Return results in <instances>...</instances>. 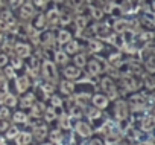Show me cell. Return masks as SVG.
I'll list each match as a JSON object with an SVG mask.
<instances>
[{
  "label": "cell",
  "mask_w": 155,
  "mask_h": 145,
  "mask_svg": "<svg viewBox=\"0 0 155 145\" xmlns=\"http://www.w3.org/2000/svg\"><path fill=\"white\" fill-rule=\"evenodd\" d=\"M68 38H70V34L65 32V31L59 32V35H58V41L59 43H65V41H68Z\"/></svg>",
  "instance_id": "1"
},
{
  "label": "cell",
  "mask_w": 155,
  "mask_h": 145,
  "mask_svg": "<svg viewBox=\"0 0 155 145\" xmlns=\"http://www.w3.org/2000/svg\"><path fill=\"white\" fill-rule=\"evenodd\" d=\"M17 49H18V54H20V55H28V54H29V47H28V46H21V44H20Z\"/></svg>",
  "instance_id": "2"
},
{
  "label": "cell",
  "mask_w": 155,
  "mask_h": 145,
  "mask_svg": "<svg viewBox=\"0 0 155 145\" xmlns=\"http://www.w3.org/2000/svg\"><path fill=\"white\" fill-rule=\"evenodd\" d=\"M78 75H79V74H76V69H71V67H68L67 69V77H78Z\"/></svg>",
  "instance_id": "3"
},
{
  "label": "cell",
  "mask_w": 155,
  "mask_h": 145,
  "mask_svg": "<svg viewBox=\"0 0 155 145\" xmlns=\"http://www.w3.org/2000/svg\"><path fill=\"white\" fill-rule=\"evenodd\" d=\"M76 64H78V66H81V64H85V57H82V55L76 57Z\"/></svg>",
  "instance_id": "4"
},
{
  "label": "cell",
  "mask_w": 155,
  "mask_h": 145,
  "mask_svg": "<svg viewBox=\"0 0 155 145\" xmlns=\"http://www.w3.org/2000/svg\"><path fill=\"white\" fill-rule=\"evenodd\" d=\"M9 3H11V6H18V5H21L23 3V0H9Z\"/></svg>",
  "instance_id": "5"
},
{
  "label": "cell",
  "mask_w": 155,
  "mask_h": 145,
  "mask_svg": "<svg viewBox=\"0 0 155 145\" xmlns=\"http://www.w3.org/2000/svg\"><path fill=\"white\" fill-rule=\"evenodd\" d=\"M85 23H87V20L85 19H78V26H79V28H82V26H85Z\"/></svg>",
  "instance_id": "6"
},
{
  "label": "cell",
  "mask_w": 155,
  "mask_h": 145,
  "mask_svg": "<svg viewBox=\"0 0 155 145\" xmlns=\"http://www.w3.org/2000/svg\"><path fill=\"white\" fill-rule=\"evenodd\" d=\"M76 46H78L76 43H70V44H68V49H67V50H68V52H74V50H76Z\"/></svg>",
  "instance_id": "7"
},
{
  "label": "cell",
  "mask_w": 155,
  "mask_h": 145,
  "mask_svg": "<svg viewBox=\"0 0 155 145\" xmlns=\"http://www.w3.org/2000/svg\"><path fill=\"white\" fill-rule=\"evenodd\" d=\"M129 2H134V0H129Z\"/></svg>",
  "instance_id": "8"
}]
</instances>
